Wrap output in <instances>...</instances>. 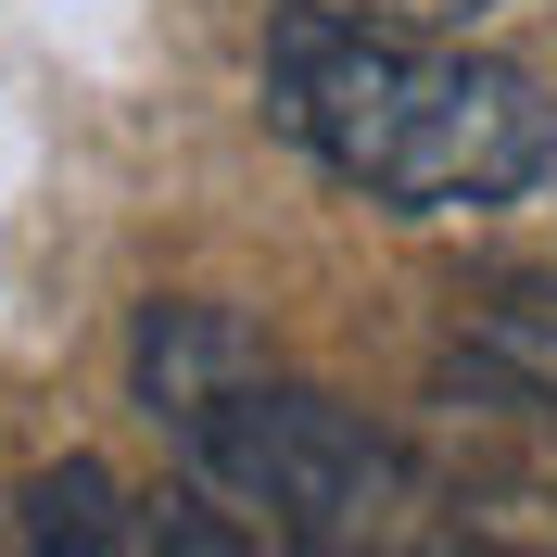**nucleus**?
I'll use <instances>...</instances> for the list:
<instances>
[{"instance_id":"1","label":"nucleus","mask_w":557,"mask_h":557,"mask_svg":"<svg viewBox=\"0 0 557 557\" xmlns=\"http://www.w3.org/2000/svg\"><path fill=\"white\" fill-rule=\"evenodd\" d=\"M267 127L393 215H494L557 177V102L520 64L330 13L267 26Z\"/></svg>"},{"instance_id":"2","label":"nucleus","mask_w":557,"mask_h":557,"mask_svg":"<svg viewBox=\"0 0 557 557\" xmlns=\"http://www.w3.org/2000/svg\"><path fill=\"white\" fill-rule=\"evenodd\" d=\"M139 406L190 456V482L228 507V520L278 532V545H355L406 507V456L368 431L355 406H330L317 381H292L267 343H253L228 305H139Z\"/></svg>"},{"instance_id":"3","label":"nucleus","mask_w":557,"mask_h":557,"mask_svg":"<svg viewBox=\"0 0 557 557\" xmlns=\"http://www.w3.org/2000/svg\"><path fill=\"white\" fill-rule=\"evenodd\" d=\"M0 557H127V507L89 456H64L0 507Z\"/></svg>"},{"instance_id":"4","label":"nucleus","mask_w":557,"mask_h":557,"mask_svg":"<svg viewBox=\"0 0 557 557\" xmlns=\"http://www.w3.org/2000/svg\"><path fill=\"white\" fill-rule=\"evenodd\" d=\"M469 368H482V381H507L520 406L557 418V305H507V317H482V330H469Z\"/></svg>"},{"instance_id":"5","label":"nucleus","mask_w":557,"mask_h":557,"mask_svg":"<svg viewBox=\"0 0 557 557\" xmlns=\"http://www.w3.org/2000/svg\"><path fill=\"white\" fill-rule=\"evenodd\" d=\"M292 13H330V26H393V38H456V26H482L494 0H292Z\"/></svg>"},{"instance_id":"6","label":"nucleus","mask_w":557,"mask_h":557,"mask_svg":"<svg viewBox=\"0 0 557 557\" xmlns=\"http://www.w3.org/2000/svg\"><path fill=\"white\" fill-rule=\"evenodd\" d=\"M165 557H305V545H278V532L228 520V507H177V520H165Z\"/></svg>"}]
</instances>
